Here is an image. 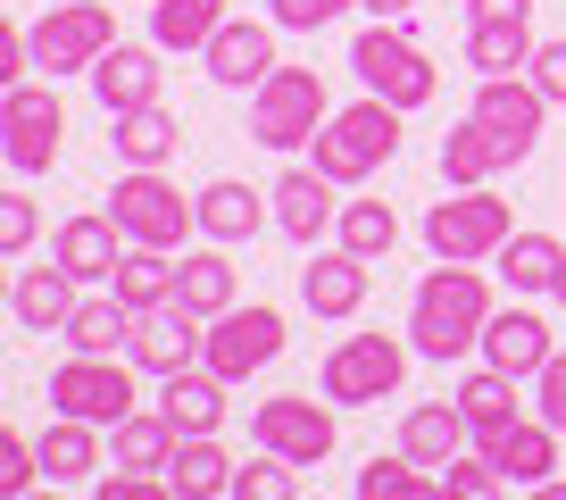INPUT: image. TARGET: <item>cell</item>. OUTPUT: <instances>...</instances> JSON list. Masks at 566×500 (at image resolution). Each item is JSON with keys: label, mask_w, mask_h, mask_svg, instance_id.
<instances>
[{"label": "cell", "mask_w": 566, "mask_h": 500, "mask_svg": "<svg viewBox=\"0 0 566 500\" xmlns=\"http://www.w3.org/2000/svg\"><path fill=\"white\" fill-rule=\"evenodd\" d=\"M475 450L509 476V492H533V483H549V467H558V426H549V417H516V426H500L492 442H475Z\"/></svg>", "instance_id": "ffe728a7"}, {"label": "cell", "mask_w": 566, "mask_h": 500, "mask_svg": "<svg viewBox=\"0 0 566 500\" xmlns=\"http://www.w3.org/2000/svg\"><path fill=\"white\" fill-rule=\"evenodd\" d=\"M342 250H358V259H391V242H400V217H391V200H342V226H334Z\"/></svg>", "instance_id": "74e56055"}, {"label": "cell", "mask_w": 566, "mask_h": 500, "mask_svg": "<svg viewBox=\"0 0 566 500\" xmlns=\"http://www.w3.org/2000/svg\"><path fill=\"white\" fill-rule=\"evenodd\" d=\"M475 117L500 134V150L516 159H533V143H542V117H549V92L533 84V75H483L475 84Z\"/></svg>", "instance_id": "5bb4252c"}, {"label": "cell", "mask_w": 566, "mask_h": 500, "mask_svg": "<svg viewBox=\"0 0 566 500\" xmlns=\"http://www.w3.org/2000/svg\"><path fill=\"white\" fill-rule=\"evenodd\" d=\"M108 42H117L108 0H51L42 25H34V67L42 75H92Z\"/></svg>", "instance_id": "30bf717a"}, {"label": "cell", "mask_w": 566, "mask_h": 500, "mask_svg": "<svg viewBox=\"0 0 566 500\" xmlns=\"http://www.w3.org/2000/svg\"><path fill=\"white\" fill-rule=\"evenodd\" d=\"M483 358H492V367H509L516 384H533V375L558 358L549 317H542V309H525V292H516L509 309H492V325H483Z\"/></svg>", "instance_id": "e0dca14e"}, {"label": "cell", "mask_w": 566, "mask_h": 500, "mask_svg": "<svg viewBox=\"0 0 566 500\" xmlns=\"http://www.w3.org/2000/svg\"><path fill=\"white\" fill-rule=\"evenodd\" d=\"M483 325H492V284H483L475 259H442V268H424L417 301H408V342H417V358L450 367V358L483 351Z\"/></svg>", "instance_id": "6da1fadb"}, {"label": "cell", "mask_w": 566, "mask_h": 500, "mask_svg": "<svg viewBox=\"0 0 566 500\" xmlns=\"http://www.w3.org/2000/svg\"><path fill=\"white\" fill-rule=\"evenodd\" d=\"M509 492V476H500L483 450H459V459L442 467V500H500Z\"/></svg>", "instance_id": "60d3db41"}, {"label": "cell", "mask_w": 566, "mask_h": 500, "mask_svg": "<svg viewBox=\"0 0 566 500\" xmlns=\"http://www.w3.org/2000/svg\"><path fill=\"white\" fill-rule=\"evenodd\" d=\"M134 358H117V351H67L51 367V409L59 417H84V426H101V434H117V417H134L142 400H134Z\"/></svg>", "instance_id": "3957f363"}, {"label": "cell", "mask_w": 566, "mask_h": 500, "mask_svg": "<svg viewBox=\"0 0 566 500\" xmlns=\"http://www.w3.org/2000/svg\"><path fill=\"white\" fill-rule=\"evenodd\" d=\"M176 301H184V309H200V317H226V309H233V259H226V242H209V250H184Z\"/></svg>", "instance_id": "d590c367"}, {"label": "cell", "mask_w": 566, "mask_h": 500, "mask_svg": "<svg viewBox=\"0 0 566 500\" xmlns=\"http://www.w3.org/2000/svg\"><path fill=\"white\" fill-rule=\"evenodd\" d=\"M325 117H334V108H325V75L317 67H275L259 92H250V143H266V150L317 143Z\"/></svg>", "instance_id": "52a82bcc"}, {"label": "cell", "mask_w": 566, "mask_h": 500, "mask_svg": "<svg viewBox=\"0 0 566 500\" xmlns=\"http://www.w3.org/2000/svg\"><path fill=\"white\" fill-rule=\"evenodd\" d=\"M184 426L167 409H134L117 417V467H134V476H167V459H176Z\"/></svg>", "instance_id": "d6a6232c"}, {"label": "cell", "mask_w": 566, "mask_h": 500, "mask_svg": "<svg viewBox=\"0 0 566 500\" xmlns=\"http://www.w3.org/2000/svg\"><path fill=\"white\" fill-rule=\"evenodd\" d=\"M492 268H500V284H509V292H525V301H533V292H558L566 242H558V233H533V226H516L509 242H500V259H492Z\"/></svg>", "instance_id": "f1b7e54d"}, {"label": "cell", "mask_w": 566, "mask_h": 500, "mask_svg": "<svg viewBox=\"0 0 566 500\" xmlns=\"http://www.w3.org/2000/svg\"><path fill=\"white\" fill-rule=\"evenodd\" d=\"M334 192H342V184L325 176L317 159H308V167H283V176H275V226L292 233L301 250H317L325 233L342 226V200H334Z\"/></svg>", "instance_id": "2e32d148"}, {"label": "cell", "mask_w": 566, "mask_h": 500, "mask_svg": "<svg viewBox=\"0 0 566 500\" xmlns=\"http://www.w3.org/2000/svg\"><path fill=\"white\" fill-rule=\"evenodd\" d=\"M533 417H549V426L566 434V351L549 358L542 375H533Z\"/></svg>", "instance_id": "f6af8a7d"}, {"label": "cell", "mask_w": 566, "mask_h": 500, "mask_svg": "<svg viewBox=\"0 0 566 500\" xmlns=\"http://www.w3.org/2000/svg\"><path fill=\"white\" fill-rule=\"evenodd\" d=\"M159 409L176 417L184 434H217V426H226V375H217V367H176V375H159Z\"/></svg>", "instance_id": "f546056e"}, {"label": "cell", "mask_w": 566, "mask_h": 500, "mask_svg": "<svg viewBox=\"0 0 566 500\" xmlns=\"http://www.w3.org/2000/svg\"><path fill=\"white\" fill-rule=\"evenodd\" d=\"M34 483H42V442L0 434V492H34Z\"/></svg>", "instance_id": "ee69618b"}, {"label": "cell", "mask_w": 566, "mask_h": 500, "mask_svg": "<svg viewBox=\"0 0 566 500\" xmlns=\"http://www.w3.org/2000/svg\"><path fill=\"white\" fill-rule=\"evenodd\" d=\"M342 9H358V0H266V18H275L283 34H325Z\"/></svg>", "instance_id": "b9f144b4"}, {"label": "cell", "mask_w": 566, "mask_h": 500, "mask_svg": "<svg viewBox=\"0 0 566 500\" xmlns=\"http://www.w3.org/2000/svg\"><path fill=\"white\" fill-rule=\"evenodd\" d=\"M108 125H117L108 143H117L125 167H167L184 150V125H176V108H167V101H142V108H125V117H108Z\"/></svg>", "instance_id": "484cf974"}, {"label": "cell", "mask_w": 566, "mask_h": 500, "mask_svg": "<svg viewBox=\"0 0 566 500\" xmlns=\"http://www.w3.org/2000/svg\"><path fill=\"white\" fill-rule=\"evenodd\" d=\"M75 301H84V284H75V275L51 259V268H25V275H18V292H9V317H18V334H67Z\"/></svg>", "instance_id": "7402d4cb"}, {"label": "cell", "mask_w": 566, "mask_h": 500, "mask_svg": "<svg viewBox=\"0 0 566 500\" xmlns=\"http://www.w3.org/2000/svg\"><path fill=\"white\" fill-rule=\"evenodd\" d=\"M51 259L75 275V284H108L117 259H125V226L108 209H84V217H67V226L51 233Z\"/></svg>", "instance_id": "ac0fdd59"}, {"label": "cell", "mask_w": 566, "mask_h": 500, "mask_svg": "<svg viewBox=\"0 0 566 500\" xmlns=\"http://www.w3.org/2000/svg\"><path fill=\"white\" fill-rule=\"evenodd\" d=\"M533 84H542L549 92V108H566V42H542V51H533Z\"/></svg>", "instance_id": "bcb514c9"}, {"label": "cell", "mask_w": 566, "mask_h": 500, "mask_svg": "<svg viewBox=\"0 0 566 500\" xmlns=\"http://www.w3.org/2000/svg\"><path fill=\"white\" fill-rule=\"evenodd\" d=\"M67 351H125L134 342V309L117 301V292H101V301H75V317H67Z\"/></svg>", "instance_id": "8d00e7d4"}, {"label": "cell", "mask_w": 566, "mask_h": 500, "mask_svg": "<svg viewBox=\"0 0 566 500\" xmlns=\"http://www.w3.org/2000/svg\"><path fill=\"white\" fill-rule=\"evenodd\" d=\"M533 18H467V67L475 75H525L533 67Z\"/></svg>", "instance_id": "4316f807"}, {"label": "cell", "mask_w": 566, "mask_h": 500, "mask_svg": "<svg viewBox=\"0 0 566 500\" xmlns=\"http://www.w3.org/2000/svg\"><path fill=\"white\" fill-rule=\"evenodd\" d=\"M500 167H509L500 134H492V125L475 117V108H467V117H459V125L442 134V184H450V192H467V184H492Z\"/></svg>", "instance_id": "4dcf8cb0"}, {"label": "cell", "mask_w": 566, "mask_h": 500, "mask_svg": "<svg viewBox=\"0 0 566 500\" xmlns=\"http://www.w3.org/2000/svg\"><path fill=\"white\" fill-rule=\"evenodd\" d=\"M301 492V467L275 459V450H259L250 467H233V500H292Z\"/></svg>", "instance_id": "ab89813d"}, {"label": "cell", "mask_w": 566, "mask_h": 500, "mask_svg": "<svg viewBox=\"0 0 566 500\" xmlns=\"http://www.w3.org/2000/svg\"><path fill=\"white\" fill-rule=\"evenodd\" d=\"M283 358V309L266 301H233L226 317H209V351H200V367H217L226 384H250L259 367H275Z\"/></svg>", "instance_id": "8fae6325"}, {"label": "cell", "mask_w": 566, "mask_h": 500, "mask_svg": "<svg viewBox=\"0 0 566 500\" xmlns=\"http://www.w3.org/2000/svg\"><path fill=\"white\" fill-rule=\"evenodd\" d=\"M192 200H200V233H209V242H226V250L250 242V233L275 217V209H266L275 192H250V184H233V176H217L209 192H192Z\"/></svg>", "instance_id": "83f0119b"}, {"label": "cell", "mask_w": 566, "mask_h": 500, "mask_svg": "<svg viewBox=\"0 0 566 500\" xmlns=\"http://www.w3.org/2000/svg\"><path fill=\"white\" fill-rule=\"evenodd\" d=\"M467 18H533V0H467Z\"/></svg>", "instance_id": "c3c4849f"}, {"label": "cell", "mask_w": 566, "mask_h": 500, "mask_svg": "<svg viewBox=\"0 0 566 500\" xmlns=\"http://www.w3.org/2000/svg\"><path fill=\"white\" fill-rule=\"evenodd\" d=\"M516 233V217H509V200L492 192V184H467V192H450V200H433L424 209V250L433 259H500V242Z\"/></svg>", "instance_id": "8992f818"}, {"label": "cell", "mask_w": 566, "mask_h": 500, "mask_svg": "<svg viewBox=\"0 0 566 500\" xmlns=\"http://www.w3.org/2000/svg\"><path fill=\"white\" fill-rule=\"evenodd\" d=\"M34 233H42V209L25 192H9L0 200V259H25V250H34Z\"/></svg>", "instance_id": "7bdbcfd3"}, {"label": "cell", "mask_w": 566, "mask_h": 500, "mask_svg": "<svg viewBox=\"0 0 566 500\" xmlns=\"http://www.w3.org/2000/svg\"><path fill=\"white\" fill-rule=\"evenodd\" d=\"M408 351H417V342H400V334H342L334 351H325V367H317V393L342 400V409H375V400L400 393Z\"/></svg>", "instance_id": "5b68a950"}, {"label": "cell", "mask_w": 566, "mask_h": 500, "mask_svg": "<svg viewBox=\"0 0 566 500\" xmlns=\"http://www.w3.org/2000/svg\"><path fill=\"white\" fill-rule=\"evenodd\" d=\"M200 351H209V317L184 301H159L134 317V342H125V358H134L142 375H176V367H200Z\"/></svg>", "instance_id": "4fadbf2b"}, {"label": "cell", "mask_w": 566, "mask_h": 500, "mask_svg": "<svg viewBox=\"0 0 566 500\" xmlns=\"http://www.w3.org/2000/svg\"><path fill=\"white\" fill-rule=\"evenodd\" d=\"M358 500H442V476L424 459H375V467H358Z\"/></svg>", "instance_id": "f35d334b"}, {"label": "cell", "mask_w": 566, "mask_h": 500, "mask_svg": "<svg viewBox=\"0 0 566 500\" xmlns=\"http://www.w3.org/2000/svg\"><path fill=\"white\" fill-rule=\"evenodd\" d=\"M334 409H342V400L275 393V400H259V409H250V442L275 450V459H292V467H325V459H334V434H342Z\"/></svg>", "instance_id": "ba28073f"}, {"label": "cell", "mask_w": 566, "mask_h": 500, "mask_svg": "<svg viewBox=\"0 0 566 500\" xmlns=\"http://www.w3.org/2000/svg\"><path fill=\"white\" fill-rule=\"evenodd\" d=\"M549 301H566V268H558V292H549Z\"/></svg>", "instance_id": "f907efd6"}, {"label": "cell", "mask_w": 566, "mask_h": 500, "mask_svg": "<svg viewBox=\"0 0 566 500\" xmlns=\"http://www.w3.org/2000/svg\"><path fill=\"white\" fill-rule=\"evenodd\" d=\"M450 400H459V409H467V426H475V442H492L500 426H516V375H509V367H492V358H483V367L467 375V384H459V393H450Z\"/></svg>", "instance_id": "e575fe53"}, {"label": "cell", "mask_w": 566, "mask_h": 500, "mask_svg": "<svg viewBox=\"0 0 566 500\" xmlns=\"http://www.w3.org/2000/svg\"><path fill=\"white\" fill-rule=\"evenodd\" d=\"M400 117H408V108H391L384 92H367V101L334 108V117L317 125V143H308V150H317V167L342 184V192H358L375 167L400 159Z\"/></svg>", "instance_id": "7a4b0ae2"}, {"label": "cell", "mask_w": 566, "mask_h": 500, "mask_svg": "<svg viewBox=\"0 0 566 500\" xmlns=\"http://www.w3.org/2000/svg\"><path fill=\"white\" fill-rule=\"evenodd\" d=\"M108 217L125 226V242H159V250H176L184 233L200 226V200H184L176 184L159 176V167H125L117 192H108Z\"/></svg>", "instance_id": "9c48e42d"}, {"label": "cell", "mask_w": 566, "mask_h": 500, "mask_svg": "<svg viewBox=\"0 0 566 500\" xmlns=\"http://www.w3.org/2000/svg\"><path fill=\"white\" fill-rule=\"evenodd\" d=\"M275 34H283L275 18H266V25H259V18H226V25H217V42L200 51L209 84H226V92H259L266 75L283 67V59H275Z\"/></svg>", "instance_id": "9a60e30c"}, {"label": "cell", "mask_w": 566, "mask_h": 500, "mask_svg": "<svg viewBox=\"0 0 566 500\" xmlns=\"http://www.w3.org/2000/svg\"><path fill=\"white\" fill-rule=\"evenodd\" d=\"M176 275H184L176 250H159V242H125V259H117V275H108V292H117V301L142 317V309L176 301Z\"/></svg>", "instance_id": "d4e9b609"}, {"label": "cell", "mask_w": 566, "mask_h": 500, "mask_svg": "<svg viewBox=\"0 0 566 500\" xmlns=\"http://www.w3.org/2000/svg\"><path fill=\"white\" fill-rule=\"evenodd\" d=\"M358 9H367V18H408L417 0H358Z\"/></svg>", "instance_id": "681fc988"}, {"label": "cell", "mask_w": 566, "mask_h": 500, "mask_svg": "<svg viewBox=\"0 0 566 500\" xmlns=\"http://www.w3.org/2000/svg\"><path fill=\"white\" fill-rule=\"evenodd\" d=\"M350 67L367 92H384L391 108H424L433 92H442V75H433V59L417 51V34H408V18H375L367 34L350 42Z\"/></svg>", "instance_id": "277c9868"}, {"label": "cell", "mask_w": 566, "mask_h": 500, "mask_svg": "<svg viewBox=\"0 0 566 500\" xmlns=\"http://www.w3.org/2000/svg\"><path fill=\"white\" fill-rule=\"evenodd\" d=\"M467 442H475V426H467L459 400H417V409L400 417V450H408V459H424L433 476H442V467L459 459Z\"/></svg>", "instance_id": "603a6c76"}, {"label": "cell", "mask_w": 566, "mask_h": 500, "mask_svg": "<svg viewBox=\"0 0 566 500\" xmlns=\"http://www.w3.org/2000/svg\"><path fill=\"white\" fill-rule=\"evenodd\" d=\"M0 134H9V167L18 176H51L59 143H67V108H59L51 84H9L0 101Z\"/></svg>", "instance_id": "7c38bea8"}, {"label": "cell", "mask_w": 566, "mask_h": 500, "mask_svg": "<svg viewBox=\"0 0 566 500\" xmlns=\"http://www.w3.org/2000/svg\"><path fill=\"white\" fill-rule=\"evenodd\" d=\"M301 301H308V317H358V309H367V259H358V250H317V259H308L301 268Z\"/></svg>", "instance_id": "44dd1931"}, {"label": "cell", "mask_w": 566, "mask_h": 500, "mask_svg": "<svg viewBox=\"0 0 566 500\" xmlns=\"http://www.w3.org/2000/svg\"><path fill=\"white\" fill-rule=\"evenodd\" d=\"M167 483H176V500H233V459L217 450V434H184Z\"/></svg>", "instance_id": "1f68e13d"}, {"label": "cell", "mask_w": 566, "mask_h": 500, "mask_svg": "<svg viewBox=\"0 0 566 500\" xmlns=\"http://www.w3.org/2000/svg\"><path fill=\"white\" fill-rule=\"evenodd\" d=\"M217 25H226V0H150V42L159 51H209Z\"/></svg>", "instance_id": "836d02e7"}, {"label": "cell", "mask_w": 566, "mask_h": 500, "mask_svg": "<svg viewBox=\"0 0 566 500\" xmlns=\"http://www.w3.org/2000/svg\"><path fill=\"white\" fill-rule=\"evenodd\" d=\"M25 67H34V34H18V25H9V34H0V92L25 84Z\"/></svg>", "instance_id": "7dc6e473"}, {"label": "cell", "mask_w": 566, "mask_h": 500, "mask_svg": "<svg viewBox=\"0 0 566 500\" xmlns=\"http://www.w3.org/2000/svg\"><path fill=\"white\" fill-rule=\"evenodd\" d=\"M92 467H101V426H84V417H59L42 426V483H67V492H92Z\"/></svg>", "instance_id": "cb8c5ba5"}, {"label": "cell", "mask_w": 566, "mask_h": 500, "mask_svg": "<svg viewBox=\"0 0 566 500\" xmlns=\"http://www.w3.org/2000/svg\"><path fill=\"white\" fill-rule=\"evenodd\" d=\"M159 84H167L159 42H108L101 67H92V92H101L108 117H125V108H142V101H159Z\"/></svg>", "instance_id": "d6986e66"}]
</instances>
